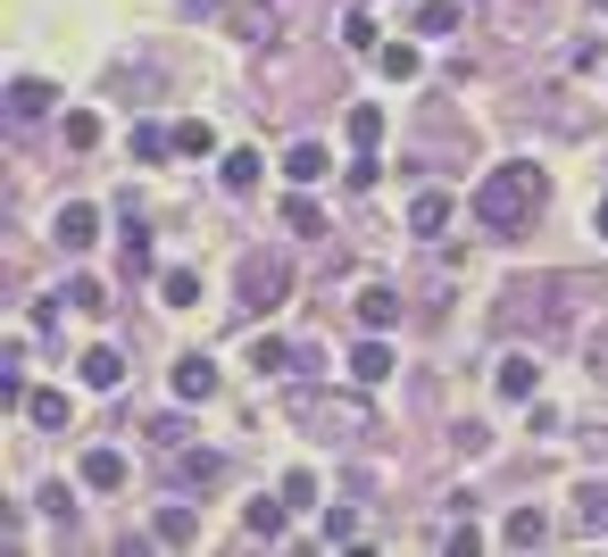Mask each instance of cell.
<instances>
[{
    "label": "cell",
    "mask_w": 608,
    "mask_h": 557,
    "mask_svg": "<svg viewBox=\"0 0 608 557\" xmlns=\"http://www.w3.org/2000/svg\"><path fill=\"white\" fill-rule=\"evenodd\" d=\"M542 200H551L542 167H492V175L476 184V225H484V233H517V225H525Z\"/></svg>",
    "instance_id": "1"
},
{
    "label": "cell",
    "mask_w": 608,
    "mask_h": 557,
    "mask_svg": "<svg viewBox=\"0 0 608 557\" xmlns=\"http://www.w3.org/2000/svg\"><path fill=\"white\" fill-rule=\"evenodd\" d=\"M284 292H292L284 250H250V259H242V308L267 316V308H284Z\"/></svg>",
    "instance_id": "2"
},
{
    "label": "cell",
    "mask_w": 608,
    "mask_h": 557,
    "mask_svg": "<svg viewBox=\"0 0 608 557\" xmlns=\"http://www.w3.org/2000/svg\"><path fill=\"white\" fill-rule=\"evenodd\" d=\"M159 466H167V483H175V491L217 483V474H226V458H217V449H184L175 433H159Z\"/></svg>",
    "instance_id": "3"
},
{
    "label": "cell",
    "mask_w": 608,
    "mask_h": 557,
    "mask_svg": "<svg viewBox=\"0 0 608 557\" xmlns=\"http://www.w3.org/2000/svg\"><path fill=\"white\" fill-rule=\"evenodd\" d=\"M51 242H58V250H93V242H100V208H93V200H67V208L51 217Z\"/></svg>",
    "instance_id": "4"
},
{
    "label": "cell",
    "mask_w": 608,
    "mask_h": 557,
    "mask_svg": "<svg viewBox=\"0 0 608 557\" xmlns=\"http://www.w3.org/2000/svg\"><path fill=\"white\" fill-rule=\"evenodd\" d=\"M151 540H159V549H184V540H200V507L167 500V507L151 516Z\"/></svg>",
    "instance_id": "5"
},
{
    "label": "cell",
    "mask_w": 608,
    "mask_h": 557,
    "mask_svg": "<svg viewBox=\"0 0 608 557\" xmlns=\"http://www.w3.org/2000/svg\"><path fill=\"white\" fill-rule=\"evenodd\" d=\"M359 325H367V334H392V325H400V292H392V283H367V292H359Z\"/></svg>",
    "instance_id": "6"
},
{
    "label": "cell",
    "mask_w": 608,
    "mask_h": 557,
    "mask_svg": "<svg viewBox=\"0 0 608 557\" xmlns=\"http://www.w3.org/2000/svg\"><path fill=\"white\" fill-rule=\"evenodd\" d=\"M492 383H500V400H533V391H542V367H533L525 350H509V358H500V374H492Z\"/></svg>",
    "instance_id": "7"
},
{
    "label": "cell",
    "mask_w": 608,
    "mask_h": 557,
    "mask_svg": "<svg viewBox=\"0 0 608 557\" xmlns=\"http://www.w3.org/2000/svg\"><path fill=\"white\" fill-rule=\"evenodd\" d=\"M25 416H34L42 433H67L76 425V400H67V391H25Z\"/></svg>",
    "instance_id": "8"
},
{
    "label": "cell",
    "mask_w": 608,
    "mask_h": 557,
    "mask_svg": "<svg viewBox=\"0 0 608 557\" xmlns=\"http://www.w3.org/2000/svg\"><path fill=\"white\" fill-rule=\"evenodd\" d=\"M175 400H192V408L217 400V367H209V358H175Z\"/></svg>",
    "instance_id": "9"
},
{
    "label": "cell",
    "mask_w": 608,
    "mask_h": 557,
    "mask_svg": "<svg viewBox=\"0 0 608 557\" xmlns=\"http://www.w3.org/2000/svg\"><path fill=\"white\" fill-rule=\"evenodd\" d=\"M84 491H126V449H84Z\"/></svg>",
    "instance_id": "10"
},
{
    "label": "cell",
    "mask_w": 608,
    "mask_h": 557,
    "mask_svg": "<svg viewBox=\"0 0 608 557\" xmlns=\"http://www.w3.org/2000/svg\"><path fill=\"white\" fill-rule=\"evenodd\" d=\"M350 374H359L367 391H376V383H392V350H383V334H367L359 350H350Z\"/></svg>",
    "instance_id": "11"
},
{
    "label": "cell",
    "mask_w": 608,
    "mask_h": 557,
    "mask_svg": "<svg viewBox=\"0 0 608 557\" xmlns=\"http://www.w3.org/2000/svg\"><path fill=\"white\" fill-rule=\"evenodd\" d=\"M292 408H301L308 425H359V433H367V408H350V400H308V391H301Z\"/></svg>",
    "instance_id": "12"
},
{
    "label": "cell",
    "mask_w": 608,
    "mask_h": 557,
    "mask_svg": "<svg viewBox=\"0 0 608 557\" xmlns=\"http://www.w3.org/2000/svg\"><path fill=\"white\" fill-rule=\"evenodd\" d=\"M284 507H292V500H250V507H242V533H250V540H284Z\"/></svg>",
    "instance_id": "13"
},
{
    "label": "cell",
    "mask_w": 608,
    "mask_h": 557,
    "mask_svg": "<svg viewBox=\"0 0 608 557\" xmlns=\"http://www.w3.org/2000/svg\"><path fill=\"white\" fill-rule=\"evenodd\" d=\"M84 383H93V391H117V383H126V358H117L109 341H100V350H84Z\"/></svg>",
    "instance_id": "14"
},
{
    "label": "cell",
    "mask_w": 608,
    "mask_h": 557,
    "mask_svg": "<svg viewBox=\"0 0 608 557\" xmlns=\"http://www.w3.org/2000/svg\"><path fill=\"white\" fill-rule=\"evenodd\" d=\"M575 524L584 533H608V483H575Z\"/></svg>",
    "instance_id": "15"
},
{
    "label": "cell",
    "mask_w": 608,
    "mask_h": 557,
    "mask_svg": "<svg viewBox=\"0 0 608 557\" xmlns=\"http://www.w3.org/2000/svg\"><path fill=\"white\" fill-rule=\"evenodd\" d=\"M442 225H450V200L442 192H417L409 200V233H442Z\"/></svg>",
    "instance_id": "16"
},
{
    "label": "cell",
    "mask_w": 608,
    "mask_h": 557,
    "mask_svg": "<svg viewBox=\"0 0 608 557\" xmlns=\"http://www.w3.org/2000/svg\"><path fill=\"white\" fill-rule=\"evenodd\" d=\"M284 175H292V184H317V175H325V142H292L284 150Z\"/></svg>",
    "instance_id": "17"
},
{
    "label": "cell",
    "mask_w": 608,
    "mask_h": 557,
    "mask_svg": "<svg viewBox=\"0 0 608 557\" xmlns=\"http://www.w3.org/2000/svg\"><path fill=\"white\" fill-rule=\"evenodd\" d=\"M343 133H350V150H376V142H383V109H376V100H359Z\"/></svg>",
    "instance_id": "18"
},
{
    "label": "cell",
    "mask_w": 608,
    "mask_h": 557,
    "mask_svg": "<svg viewBox=\"0 0 608 557\" xmlns=\"http://www.w3.org/2000/svg\"><path fill=\"white\" fill-rule=\"evenodd\" d=\"M117 266H126V275H151V233H142V225H126V242H117Z\"/></svg>",
    "instance_id": "19"
},
{
    "label": "cell",
    "mask_w": 608,
    "mask_h": 557,
    "mask_svg": "<svg viewBox=\"0 0 608 557\" xmlns=\"http://www.w3.org/2000/svg\"><path fill=\"white\" fill-rule=\"evenodd\" d=\"M450 25H458V0H417L409 34H450Z\"/></svg>",
    "instance_id": "20"
},
{
    "label": "cell",
    "mask_w": 608,
    "mask_h": 557,
    "mask_svg": "<svg viewBox=\"0 0 608 557\" xmlns=\"http://www.w3.org/2000/svg\"><path fill=\"white\" fill-rule=\"evenodd\" d=\"M376 67L392 75V84H409V75H417L425 58H417V42H383V51H376Z\"/></svg>",
    "instance_id": "21"
},
{
    "label": "cell",
    "mask_w": 608,
    "mask_h": 557,
    "mask_svg": "<svg viewBox=\"0 0 608 557\" xmlns=\"http://www.w3.org/2000/svg\"><path fill=\"white\" fill-rule=\"evenodd\" d=\"M51 84H34V75H25V84H9V117H42V109H51Z\"/></svg>",
    "instance_id": "22"
},
{
    "label": "cell",
    "mask_w": 608,
    "mask_h": 557,
    "mask_svg": "<svg viewBox=\"0 0 608 557\" xmlns=\"http://www.w3.org/2000/svg\"><path fill=\"white\" fill-rule=\"evenodd\" d=\"M159 292H167V308H192L200 299V275L192 266H159Z\"/></svg>",
    "instance_id": "23"
},
{
    "label": "cell",
    "mask_w": 608,
    "mask_h": 557,
    "mask_svg": "<svg viewBox=\"0 0 608 557\" xmlns=\"http://www.w3.org/2000/svg\"><path fill=\"white\" fill-rule=\"evenodd\" d=\"M250 367H259V374H292V341L259 334V341H250Z\"/></svg>",
    "instance_id": "24"
},
{
    "label": "cell",
    "mask_w": 608,
    "mask_h": 557,
    "mask_svg": "<svg viewBox=\"0 0 608 557\" xmlns=\"http://www.w3.org/2000/svg\"><path fill=\"white\" fill-rule=\"evenodd\" d=\"M217 150V133L200 125V117H184V125H175V159H209Z\"/></svg>",
    "instance_id": "25"
},
{
    "label": "cell",
    "mask_w": 608,
    "mask_h": 557,
    "mask_svg": "<svg viewBox=\"0 0 608 557\" xmlns=\"http://www.w3.org/2000/svg\"><path fill=\"white\" fill-rule=\"evenodd\" d=\"M542 533H551V524L533 516V507H517V516L500 524V540H509V549H533V540H542Z\"/></svg>",
    "instance_id": "26"
},
{
    "label": "cell",
    "mask_w": 608,
    "mask_h": 557,
    "mask_svg": "<svg viewBox=\"0 0 608 557\" xmlns=\"http://www.w3.org/2000/svg\"><path fill=\"white\" fill-rule=\"evenodd\" d=\"M167 150H175V133H167V125H133V159H151V167H159Z\"/></svg>",
    "instance_id": "27"
},
{
    "label": "cell",
    "mask_w": 608,
    "mask_h": 557,
    "mask_svg": "<svg viewBox=\"0 0 608 557\" xmlns=\"http://www.w3.org/2000/svg\"><path fill=\"white\" fill-rule=\"evenodd\" d=\"M259 184V150H226V192H250Z\"/></svg>",
    "instance_id": "28"
},
{
    "label": "cell",
    "mask_w": 608,
    "mask_h": 557,
    "mask_svg": "<svg viewBox=\"0 0 608 557\" xmlns=\"http://www.w3.org/2000/svg\"><path fill=\"white\" fill-rule=\"evenodd\" d=\"M350 540H359V516L350 507H325V549H350Z\"/></svg>",
    "instance_id": "29"
},
{
    "label": "cell",
    "mask_w": 608,
    "mask_h": 557,
    "mask_svg": "<svg viewBox=\"0 0 608 557\" xmlns=\"http://www.w3.org/2000/svg\"><path fill=\"white\" fill-rule=\"evenodd\" d=\"M58 133H67V150H93V142H100V117H93V109H76Z\"/></svg>",
    "instance_id": "30"
},
{
    "label": "cell",
    "mask_w": 608,
    "mask_h": 557,
    "mask_svg": "<svg viewBox=\"0 0 608 557\" xmlns=\"http://www.w3.org/2000/svg\"><path fill=\"white\" fill-rule=\"evenodd\" d=\"M284 500L292 507H317V474H308V466H292V474H284Z\"/></svg>",
    "instance_id": "31"
},
{
    "label": "cell",
    "mask_w": 608,
    "mask_h": 557,
    "mask_svg": "<svg viewBox=\"0 0 608 557\" xmlns=\"http://www.w3.org/2000/svg\"><path fill=\"white\" fill-rule=\"evenodd\" d=\"M343 42H350V51H376V18H367V9H350V18H343Z\"/></svg>",
    "instance_id": "32"
},
{
    "label": "cell",
    "mask_w": 608,
    "mask_h": 557,
    "mask_svg": "<svg viewBox=\"0 0 608 557\" xmlns=\"http://www.w3.org/2000/svg\"><path fill=\"white\" fill-rule=\"evenodd\" d=\"M584 367L608 383V325H591V334H584Z\"/></svg>",
    "instance_id": "33"
},
{
    "label": "cell",
    "mask_w": 608,
    "mask_h": 557,
    "mask_svg": "<svg viewBox=\"0 0 608 557\" xmlns=\"http://www.w3.org/2000/svg\"><path fill=\"white\" fill-rule=\"evenodd\" d=\"M284 225L292 233H317V200H284Z\"/></svg>",
    "instance_id": "34"
},
{
    "label": "cell",
    "mask_w": 608,
    "mask_h": 557,
    "mask_svg": "<svg viewBox=\"0 0 608 557\" xmlns=\"http://www.w3.org/2000/svg\"><path fill=\"white\" fill-rule=\"evenodd\" d=\"M591 225H600V242H608V200H600V217H591Z\"/></svg>",
    "instance_id": "35"
},
{
    "label": "cell",
    "mask_w": 608,
    "mask_h": 557,
    "mask_svg": "<svg viewBox=\"0 0 608 557\" xmlns=\"http://www.w3.org/2000/svg\"><path fill=\"white\" fill-rule=\"evenodd\" d=\"M591 9H608V0H591Z\"/></svg>",
    "instance_id": "36"
}]
</instances>
